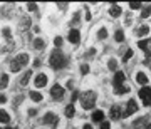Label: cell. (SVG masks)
<instances>
[{
    "mask_svg": "<svg viewBox=\"0 0 151 129\" xmlns=\"http://www.w3.org/2000/svg\"><path fill=\"white\" fill-rule=\"evenodd\" d=\"M49 64L52 69H62L65 67L67 64V59H65V55L60 52V50H52V54H50V59H49Z\"/></svg>",
    "mask_w": 151,
    "mask_h": 129,
    "instance_id": "cell-1",
    "label": "cell"
},
{
    "mask_svg": "<svg viewBox=\"0 0 151 129\" xmlns=\"http://www.w3.org/2000/svg\"><path fill=\"white\" fill-rule=\"evenodd\" d=\"M139 97L143 99V104L146 108H150L151 106V87H143L139 91Z\"/></svg>",
    "mask_w": 151,
    "mask_h": 129,
    "instance_id": "cell-4",
    "label": "cell"
},
{
    "mask_svg": "<svg viewBox=\"0 0 151 129\" xmlns=\"http://www.w3.org/2000/svg\"><path fill=\"white\" fill-rule=\"evenodd\" d=\"M0 123H2V124L10 123V116H9L7 111H4V109H0Z\"/></svg>",
    "mask_w": 151,
    "mask_h": 129,
    "instance_id": "cell-17",
    "label": "cell"
},
{
    "mask_svg": "<svg viewBox=\"0 0 151 129\" xmlns=\"http://www.w3.org/2000/svg\"><path fill=\"white\" fill-rule=\"evenodd\" d=\"M92 121H94V123H103L104 121V113L99 111V109L94 111V113H92Z\"/></svg>",
    "mask_w": 151,
    "mask_h": 129,
    "instance_id": "cell-13",
    "label": "cell"
},
{
    "mask_svg": "<svg viewBox=\"0 0 151 129\" xmlns=\"http://www.w3.org/2000/svg\"><path fill=\"white\" fill-rule=\"evenodd\" d=\"M29 25H30V19H29V17H24L22 22H20V30L24 32L25 29H29Z\"/></svg>",
    "mask_w": 151,
    "mask_h": 129,
    "instance_id": "cell-22",
    "label": "cell"
},
{
    "mask_svg": "<svg viewBox=\"0 0 151 129\" xmlns=\"http://www.w3.org/2000/svg\"><path fill=\"white\" fill-rule=\"evenodd\" d=\"M124 79H126V75L123 72H116V75H114V86H121L124 82Z\"/></svg>",
    "mask_w": 151,
    "mask_h": 129,
    "instance_id": "cell-14",
    "label": "cell"
},
{
    "mask_svg": "<svg viewBox=\"0 0 151 129\" xmlns=\"http://www.w3.org/2000/svg\"><path fill=\"white\" fill-rule=\"evenodd\" d=\"M4 35H5L7 39H10V29H9V27L4 29Z\"/></svg>",
    "mask_w": 151,
    "mask_h": 129,
    "instance_id": "cell-35",
    "label": "cell"
},
{
    "mask_svg": "<svg viewBox=\"0 0 151 129\" xmlns=\"http://www.w3.org/2000/svg\"><path fill=\"white\" fill-rule=\"evenodd\" d=\"M54 44H55V47H60V45H62V37H55Z\"/></svg>",
    "mask_w": 151,
    "mask_h": 129,
    "instance_id": "cell-32",
    "label": "cell"
},
{
    "mask_svg": "<svg viewBox=\"0 0 151 129\" xmlns=\"http://www.w3.org/2000/svg\"><path fill=\"white\" fill-rule=\"evenodd\" d=\"M136 111H138V104L134 102V99H129L128 104H126V111L123 113V118H128V116H131V114H134Z\"/></svg>",
    "mask_w": 151,
    "mask_h": 129,
    "instance_id": "cell-6",
    "label": "cell"
},
{
    "mask_svg": "<svg viewBox=\"0 0 151 129\" xmlns=\"http://www.w3.org/2000/svg\"><path fill=\"white\" fill-rule=\"evenodd\" d=\"M145 129H151V123H150V124H146V128H145Z\"/></svg>",
    "mask_w": 151,
    "mask_h": 129,
    "instance_id": "cell-42",
    "label": "cell"
},
{
    "mask_svg": "<svg viewBox=\"0 0 151 129\" xmlns=\"http://www.w3.org/2000/svg\"><path fill=\"white\" fill-rule=\"evenodd\" d=\"M151 15V5H146L141 9V19H148Z\"/></svg>",
    "mask_w": 151,
    "mask_h": 129,
    "instance_id": "cell-20",
    "label": "cell"
},
{
    "mask_svg": "<svg viewBox=\"0 0 151 129\" xmlns=\"http://www.w3.org/2000/svg\"><path fill=\"white\" fill-rule=\"evenodd\" d=\"M114 39H116L118 42H123V40H124V32H123V30H116V35H114Z\"/></svg>",
    "mask_w": 151,
    "mask_h": 129,
    "instance_id": "cell-26",
    "label": "cell"
},
{
    "mask_svg": "<svg viewBox=\"0 0 151 129\" xmlns=\"http://www.w3.org/2000/svg\"><path fill=\"white\" fill-rule=\"evenodd\" d=\"M37 114V109H29V116H35Z\"/></svg>",
    "mask_w": 151,
    "mask_h": 129,
    "instance_id": "cell-39",
    "label": "cell"
},
{
    "mask_svg": "<svg viewBox=\"0 0 151 129\" xmlns=\"http://www.w3.org/2000/svg\"><path fill=\"white\" fill-rule=\"evenodd\" d=\"M123 14V9L118 5V4H113V5L109 7V15L111 17H119Z\"/></svg>",
    "mask_w": 151,
    "mask_h": 129,
    "instance_id": "cell-12",
    "label": "cell"
},
{
    "mask_svg": "<svg viewBox=\"0 0 151 129\" xmlns=\"http://www.w3.org/2000/svg\"><path fill=\"white\" fill-rule=\"evenodd\" d=\"M29 96H30V99H32L34 102H40V101H42V94H40V92H37V91H32Z\"/></svg>",
    "mask_w": 151,
    "mask_h": 129,
    "instance_id": "cell-18",
    "label": "cell"
},
{
    "mask_svg": "<svg viewBox=\"0 0 151 129\" xmlns=\"http://www.w3.org/2000/svg\"><path fill=\"white\" fill-rule=\"evenodd\" d=\"M148 32H150V27H148V25H141V27L138 29V35H139V37L148 35Z\"/></svg>",
    "mask_w": 151,
    "mask_h": 129,
    "instance_id": "cell-23",
    "label": "cell"
},
{
    "mask_svg": "<svg viewBox=\"0 0 151 129\" xmlns=\"http://www.w3.org/2000/svg\"><path fill=\"white\" fill-rule=\"evenodd\" d=\"M143 121H145V119H138V121L133 123V126H134V128H139V126H143Z\"/></svg>",
    "mask_w": 151,
    "mask_h": 129,
    "instance_id": "cell-33",
    "label": "cell"
},
{
    "mask_svg": "<svg viewBox=\"0 0 151 129\" xmlns=\"http://www.w3.org/2000/svg\"><path fill=\"white\" fill-rule=\"evenodd\" d=\"M136 81H138V84H148V77H146V74H143V72H138Z\"/></svg>",
    "mask_w": 151,
    "mask_h": 129,
    "instance_id": "cell-21",
    "label": "cell"
},
{
    "mask_svg": "<svg viewBox=\"0 0 151 129\" xmlns=\"http://www.w3.org/2000/svg\"><path fill=\"white\" fill-rule=\"evenodd\" d=\"M109 116H111V119H121V118H123L121 108H119V106H113L111 111H109Z\"/></svg>",
    "mask_w": 151,
    "mask_h": 129,
    "instance_id": "cell-10",
    "label": "cell"
},
{
    "mask_svg": "<svg viewBox=\"0 0 151 129\" xmlns=\"http://www.w3.org/2000/svg\"><path fill=\"white\" fill-rule=\"evenodd\" d=\"M74 106H72V104H69V106H67V108H65V116H67V118H72V116H74Z\"/></svg>",
    "mask_w": 151,
    "mask_h": 129,
    "instance_id": "cell-25",
    "label": "cell"
},
{
    "mask_svg": "<svg viewBox=\"0 0 151 129\" xmlns=\"http://www.w3.org/2000/svg\"><path fill=\"white\" fill-rule=\"evenodd\" d=\"M114 92L116 94H126V92H129V89L124 86H114Z\"/></svg>",
    "mask_w": 151,
    "mask_h": 129,
    "instance_id": "cell-24",
    "label": "cell"
},
{
    "mask_svg": "<svg viewBox=\"0 0 151 129\" xmlns=\"http://www.w3.org/2000/svg\"><path fill=\"white\" fill-rule=\"evenodd\" d=\"M34 49L35 50H44L45 49V42H44L42 39H35L34 40Z\"/></svg>",
    "mask_w": 151,
    "mask_h": 129,
    "instance_id": "cell-16",
    "label": "cell"
},
{
    "mask_svg": "<svg viewBox=\"0 0 151 129\" xmlns=\"http://www.w3.org/2000/svg\"><path fill=\"white\" fill-rule=\"evenodd\" d=\"M81 104L84 109H92L96 104V92L94 91H86L81 96Z\"/></svg>",
    "mask_w": 151,
    "mask_h": 129,
    "instance_id": "cell-2",
    "label": "cell"
},
{
    "mask_svg": "<svg viewBox=\"0 0 151 129\" xmlns=\"http://www.w3.org/2000/svg\"><path fill=\"white\" fill-rule=\"evenodd\" d=\"M131 57H133V50H131V49H129V50H126V54H124L123 60H124V62H128V60H129Z\"/></svg>",
    "mask_w": 151,
    "mask_h": 129,
    "instance_id": "cell-29",
    "label": "cell"
},
{
    "mask_svg": "<svg viewBox=\"0 0 151 129\" xmlns=\"http://www.w3.org/2000/svg\"><path fill=\"white\" fill-rule=\"evenodd\" d=\"M138 47L146 52V57H151V39H145L138 42Z\"/></svg>",
    "mask_w": 151,
    "mask_h": 129,
    "instance_id": "cell-8",
    "label": "cell"
},
{
    "mask_svg": "<svg viewBox=\"0 0 151 129\" xmlns=\"http://www.w3.org/2000/svg\"><path fill=\"white\" fill-rule=\"evenodd\" d=\"M4 102H7V96L0 94V104H4Z\"/></svg>",
    "mask_w": 151,
    "mask_h": 129,
    "instance_id": "cell-38",
    "label": "cell"
},
{
    "mask_svg": "<svg viewBox=\"0 0 151 129\" xmlns=\"http://www.w3.org/2000/svg\"><path fill=\"white\" fill-rule=\"evenodd\" d=\"M30 77H32V70H27V72L20 77V86H27V82L30 81Z\"/></svg>",
    "mask_w": 151,
    "mask_h": 129,
    "instance_id": "cell-15",
    "label": "cell"
},
{
    "mask_svg": "<svg viewBox=\"0 0 151 129\" xmlns=\"http://www.w3.org/2000/svg\"><path fill=\"white\" fill-rule=\"evenodd\" d=\"M108 37V30H106V29H99V32H97V39H101V40H103V39H106Z\"/></svg>",
    "mask_w": 151,
    "mask_h": 129,
    "instance_id": "cell-27",
    "label": "cell"
},
{
    "mask_svg": "<svg viewBox=\"0 0 151 129\" xmlns=\"http://www.w3.org/2000/svg\"><path fill=\"white\" fill-rule=\"evenodd\" d=\"M108 65H109V69H111V70H116V67H118V62H116L114 59H111Z\"/></svg>",
    "mask_w": 151,
    "mask_h": 129,
    "instance_id": "cell-30",
    "label": "cell"
},
{
    "mask_svg": "<svg viewBox=\"0 0 151 129\" xmlns=\"http://www.w3.org/2000/svg\"><path fill=\"white\" fill-rule=\"evenodd\" d=\"M50 96L54 97L55 101H60L64 97V87L59 86V84H54V87L50 89Z\"/></svg>",
    "mask_w": 151,
    "mask_h": 129,
    "instance_id": "cell-7",
    "label": "cell"
},
{
    "mask_svg": "<svg viewBox=\"0 0 151 129\" xmlns=\"http://www.w3.org/2000/svg\"><path fill=\"white\" fill-rule=\"evenodd\" d=\"M27 9H29L30 12H35V10H37V5H35V4H29Z\"/></svg>",
    "mask_w": 151,
    "mask_h": 129,
    "instance_id": "cell-34",
    "label": "cell"
},
{
    "mask_svg": "<svg viewBox=\"0 0 151 129\" xmlns=\"http://www.w3.org/2000/svg\"><path fill=\"white\" fill-rule=\"evenodd\" d=\"M129 9H131V10H138V9H143V5H141L139 2H131Z\"/></svg>",
    "mask_w": 151,
    "mask_h": 129,
    "instance_id": "cell-28",
    "label": "cell"
},
{
    "mask_svg": "<svg viewBox=\"0 0 151 129\" xmlns=\"http://www.w3.org/2000/svg\"><path fill=\"white\" fill-rule=\"evenodd\" d=\"M5 129H12V128H5Z\"/></svg>",
    "mask_w": 151,
    "mask_h": 129,
    "instance_id": "cell-43",
    "label": "cell"
},
{
    "mask_svg": "<svg viewBox=\"0 0 151 129\" xmlns=\"http://www.w3.org/2000/svg\"><path fill=\"white\" fill-rule=\"evenodd\" d=\"M70 99H72V101H76V99H79V92H77V91H74V92H72V97H70Z\"/></svg>",
    "mask_w": 151,
    "mask_h": 129,
    "instance_id": "cell-36",
    "label": "cell"
},
{
    "mask_svg": "<svg viewBox=\"0 0 151 129\" xmlns=\"http://www.w3.org/2000/svg\"><path fill=\"white\" fill-rule=\"evenodd\" d=\"M111 126H109V123H101V129H109Z\"/></svg>",
    "mask_w": 151,
    "mask_h": 129,
    "instance_id": "cell-37",
    "label": "cell"
},
{
    "mask_svg": "<svg viewBox=\"0 0 151 129\" xmlns=\"http://www.w3.org/2000/svg\"><path fill=\"white\" fill-rule=\"evenodd\" d=\"M44 124H47L50 128H55V126L59 124V118H57L54 113H47L44 116Z\"/></svg>",
    "mask_w": 151,
    "mask_h": 129,
    "instance_id": "cell-5",
    "label": "cell"
},
{
    "mask_svg": "<svg viewBox=\"0 0 151 129\" xmlns=\"http://www.w3.org/2000/svg\"><path fill=\"white\" fill-rule=\"evenodd\" d=\"M148 59H150V62H148V60H145V64H148V65H150V69H151V57H148Z\"/></svg>",
    "mask_w": 151,
    "mask_h": 129,
    "instance_id": "cell-41",
    "label": "cell"
},
{
    "mask_svg": "<svg viewBox=\"0 0 151 129\" xmlns=\"http://www.w3.org/2000/svg\"><path fill=\"white\" fill-rule=\"evenodd\" d=\"M69 40H70V44H79V40H81V32L77 29H72L69 32Z\"/></svg>",
    "mask_w": 151,
    "mask_h": 129,
    "instance_id": "cell-9",
    "label": "cell"
},
{
    "mask_svg": "<svg viewBox=\"0 0 151 129\" xmlns=\"http://www.w3.org/2000/svg\"><path fill=\"white\" fill-rule=\"evenodd\" d=\"M7 86H9V75L2 74L0 75V89H5Z\"/></svg>",
    "mask_w": 151,
    "mask_h": 129,
    "instance_id": "cell-19",
    "label": "cell"
},
{
    "mask_svg": "<svg viewBox=\"0 0 151 129\" xmlns=\"http://www.w3.org/2000/svg\"><path fill=\"white\" fill-rule=\"evenodd\" d=\"M82 129H92V126H91V124H84V126H82Z\"/></svg>",
    "mask_w": 151,
    "mask_h": 129,
    "instance_id": "cell-40",
    "label": "cell"
},
{
    "mask_svg": "<svg viewBox=\"0 0 151 129\" xmlns=\"http://www.w3.org/2000/svg\"><path fill=\"white\" fill-rule=\"evenodd\" d=\"M87 72H89V65H87V64H82V65H81V74L86 75Z\"/></svg>",
    "mask_w": 151,
    "mask_h": 129,
    "instance_id": "cell-31",
    "label": "cell"
},
{
    "mask_svg": "<svg viewBox=\"0 0 151 129\" xmlns=\"http://www.w3.org/2000/svg\"><path fill=\"white\" fill-rule=\"evenodd\" d=\"M34 84H35L37 87H44L45 84H47V75H45V74L35 75V81H34Z\"/></svg>",
    "mask_w": 151,
    "mask_h": 129,
    "instance_id": "cell-11",
    "label": "cell"
},
{
    "mask_svg": "<svg viewBox=\"0 0 151 129\" xmlns=\"http://www.w3.org/2000/svg\"><path fill=\"white\" fill-rule=\"evenodd\" d=\"M27 64H29V54H19L17 57H14V60L10 64V69H12V72H19L20 67H24Z\"/></svg>",
    "mask_w": 151,
    "mask_h": 129,
    "instance_id": "cell-3",
    "label": "cell"
}]
</instances>
